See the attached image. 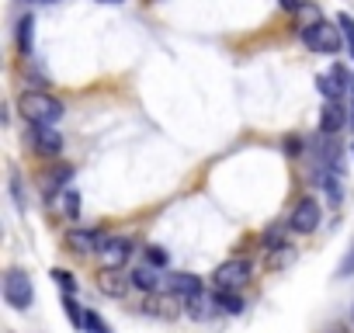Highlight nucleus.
I'll return each mask as SVG.
<instances>
[{
    "mask_svg": "<svg viewBox=\"0 0 354 333\" xmlns=\"http://www.w3.org/2000/svg\"><path fill=\"white\" fill-rule=\"evenodd\" d=\"M351 153H354V146H351Z\"/></svg>",
    "mask_w": 354,
    "mask_h": 333,
    "instance_id": "f704fd0d",
    "label": "nucleus"
},
{
    "mask_svg": "<svg viewBox=\"0 0 354 333\" xmlns=\"http://www.w3.org/2000/svg\"><path fill=\"white\" fill-rule=\"evenodd\" d=\"M340 39H344L340 25H330V21H319L316 28H306V32H302L306 49H313V53H326V56H337Z\"/></svg>",
    "mask_w": 354,
    "mask_h": 333,
    "instance_id": "7ed1b4c3",
    "label": "nucleus"
},
{
    "mask_svg": "<svg viewBox=\"0 0 354 333\" xmlns=\"http://www.w3.org/2000/svg\"><path fill=\"white\" fill-rule=\"evenodd\" d=\"M285 243V226H271L268 233H264V250H274V247H281Z\"/></svg>",
    "mask_w": 354,
    "mask_h": 333,
    "instance_id": "5701e85b",
    "label": "nucleus"
},
{
    "mask_svg": "<svg viewBox=\"0 0 354 333\" xmlns=\"http://www.w3.org/2000/svg\"><path fill=\"white\" fill-rule=\"evenodd\" d=\"M63 212L70 216V219H77L80 216V195L70 188V191H63Z\"/></svg>",
    "mask_w": 354,
    "mask_h": 333,
    "instance_id": "4be33fe9",
    "label": "nucleus"
},
{
    "mask_svg": "<svg viewBox=\"0 0 354 333\" xmlns=\"http://www.w3.org/2000/svg\"><path fill=\"white\" fill-rule=\"evenodd\" d=\"M254 278V264L247 257H230L212 271V285L216 292H240L247 281Z\"/></svg>",
    "mask_w": 354,
    "mask_h": 333,
    "instance_id": "f03ea898",
    "label": "nucleus"
},
{
    "mask_svg": "<svg viewBox=\"0 0 354 333\" xmlns=\"http://www.w3.org/2000/svg\"><path fill=\"white\" fill-rule=\"evenodd\" d=\"M70 178H73V166H59V171H53V174H49V181H46V184H49V188H59V184H66Z\"/></svg>",
    "mask_w": 354,
    "mask_h": 333,
    "instance_id": "a878e982",
    "label": "nucleus"
},
{
    "mask_svg": "<svg viewBox=\"0 0 354 333\" xmlns=\"http://www.w3.org/2000/svg\"><path fill=\"white\" fill-rule=\"evenodd\" d=\"M316 181H319V184H323V191H326V198H330V205H333V209H337V205H340V202H344V188H340V181H337V178H333V174H319V178H316Z\"/></svg>",
    "mask_w": 354,
    "mask_h": 333,
    "instance_id": "dca6fc26",
    "label": "nucleus"
},
{
    "mask_svg": "<svg viewBox=\"0 0 354 333\" xmlns=\"http://www.w3.org/2000/svg\"><path fill=\"white\" fill-rule=\"evenodd\" d=\"M354 274V243H351V250H347V257L340 260V267H337V278H351Z\"/></svg>",
    "mask_w": 354,
    "mask_h": 333,
    "instance_id": "bb28decb",
    "label": "nucleus"
},
{
    "mask_svg": "<svg viewBox=\"0 0 354 333\" xmlns=\"http://www.w3.org/2000/svg\"><path fill=\"white\" fill-rule=\"evenodd\" d=\"M32 46H35V18L25 15L21 25H18V49H21V56H32Z\"/></svg>",
    "mask_w": 354,
    "mask_h": 333,
    "instance_id": "4468645a",
    "label": "nucleus"
},
{
    "mask_svg": "<svg viewBox=\"0 0 354 333\" xmlns=\"http://www.w3.org/2000/svg\"><path fill=\"white\" fill-rule=\"evenodd\" d=\"M351 323H354V309H351Z\"/></svg>",
    "mask_w": 354,
    "mask_h": 333,
    "instance_id": "72a5a7b5",
    "label": "nucleus"
},
{
    "mask_svg": "<svg viewBox=\"0 0 354 333\" xmlns=\"http://www.w3.org/2000/svg\"><path fill=\"white\" fill-rule=\"evenodd\" d=\"M167 260H170V257H167L163 247H146V264H149V267H167Z\"/></svg>",
    "mask_w": 354,
    "mask_h": 333,
    "instance_id": "b1692460",
    "label": "nucleus"
},
{
    "mask_svg": "<svg viewBox=\"0 0 354 333\" xmlns=\"http://www.w3.org/2000/svg\"><path fill=\"white\" fill-rule=\"evenodd\" d=\"M205 288H202V281L195 278V274H185V271H174V274H163V288H160V295H170V298H177L181 305H188L195 295H202Z\"/></svg>",
    "mask_w": 354,
    "mask_h": 333,
    "instance_id": "39448f33",
    "label": "nucleus"
},
{
    "mask_svg": "<svg viewBox=\"0 0 354 333\" xmlns=\"http://www.w3.org/2000/svg\"><path fill=\"white\" fill-rule=\"evenodd\" d=\"M278 4H281L285 11H299V0H278Z\"/></svg>",
    "mask_w": 354,
    "mask_h": 333,
    "instance_id": "c85d7f7f",
    "label": "nucleus"
},
{
    "mask_svg": "<svg viewBox=\"0 0 354 333\" xmlns=\"http://www.w3.org/2000/svg\"><path fill=\"white\" fill-rule=\"evenodd\" d=\"M330 333H347V330H344V326H333V330H330Z\"/></svg>",
    "mask_w": 354,
    "mask_h": 333,
    "instance_id": "2f4dec72",
    "label": "nucleus"
},
{
    "mask_svg": "<svg viewBox=\"0 0 354 333\" xmlns=\"http://www.w3.org/2000/svg\"><path fill=\"white\" fill-rule=\"evenodd\" d=\"M63 309H66V316H70V323H73V330H84V323H87V312L73 302V295H66L63 298Z\"/></svg>",
    "mask_w": 354,
    "mask_h": 333,
    "instance_id": "a211bd4d",
    "label": "nucleus"
},
{
    "mask_svg": "<svg viewBox=\"0 0 354 333\" xmlns=\"http://www.w3.org/2000/svg\"><path fill=\"white\" fill-rule=\"evenodd\" d=\"M97 288H101L104 295H111V298H125L129 288H132V278H125L122 271H108V267H101V274H97Z\"/></svg>",
    "mask_w": 354,
    "mask_h": 333,
    "instance_id": "9b49d317",
    "label": "nucleus"
},
{
    "mask_svg": "<svg viewBox=\"0 0 354 333\" xmlns=\"http://www.w3.org/2000/svg\"><path fill=\"white\" fill-rule=\"evenodd\" d=\"M319 219H323L319 202L306 195V198L295 202V209H292V216H288V229H295V233H313V229L319 226Z\"/></svg>",
    "mask_w": 354,
    "mask_h": 333,
    "instance_id": "0eeeda50",
    "label": "nucleus"
},
{
    "mask_svg": "<svg viewBox=\"0 0 354 333\" xmlns=\"http://www.w3.org/2000/svg\"><path fill=\"white\" fill-rule=\"evenodd\" d=\"M97 4H122V0H97Z\"/></svg>",
    "mask_w": 354,
    "mask_h": 333,
    "instance_id": "7c9ffc66",
    "label": "nucleus"
},
{
    "mask_svg": "<svg viewBox=\"0 0 354 333\" xmlns=\"http://www.w3.org/2000/svg\"><path fill=\"white\" fill-rule=\"evenodd\" d=\"M347 97H351V125H354V87H351V94H347Z\"/></svg>",
    "mask_w": 354,
    "mask_h": 333,
    "instance_id": "c756f323",
    "label": "nucleus"
},
{
    "mask_svg": "<svg viewBox=\"0 0 354 333\" xmlns=\"http://www.w3.org/2000/svg\"><path fill=\"white\" fill-rule=\"evenodd\" d=\"M323 21V15H319V8H313V4H306L302 11H299V25H302V32L306 28H316Z\"/></svg>",
    "mask_w": 354,
    "mask_h": 333,
    "instance_id": "aec40b11",
    "label": "nucleus"
},
{
    "mask_svg": "<svg viewBox=\"0 0 354 333\" xmlns=\"http://www.w3.org/2000/svg\"><path fill=\"white\" fill-rule=\"evenodd\" d=\"M129 278H132V285L142 288L146 295H160V288H163V274H160L156 267H149V264H139Z\"/></svg>",
    "mask_w": 354,
    "mask_h": 333,
    "instance_id": "f8f14e48",
    "label": "nucleus"
},
{
    "mask_svg": "<svg viewBox=\"0 0 354 333\" xmlns=\"http://www.w3.org/2000/svg\"><path fill=\"white\" fill-rule=\"evenodd\" d=\"M18 111L25 115L28 125H56L63 118V101H56L46 91H21Z\"/></svg>",
    "mask_w": 354,
    "mask_h": 333,
    "instance_id": "f257e3e1",
    "label": "nucleus"
},
{
    "mask_svg": "<svg viewBox=\"0 0 354 333\" xmlns=\"http://www.w3.org/2000/svg\"><path fill=\"white\" fill-rule=\"evenodd\" d=\"M4 298H8V305H15V309H28V305H32L35 288H32V278H28L21 267H11V271L4 274Z\"/></svg>",
    "mask_w": 354,
    "mask_h": 333,
    "instance_id": "20e7f679",
    "label": "nucleus"
},
{
    "mask_svg": "<svg viewBox=\"0 0 354 333\" xmlns=\"http://www.w3.org/2000/svg\"><path fill=\"white\" fill-rule=\"evenodd\" d=\"M84 330L87 333H111V326L97 316V312H87V323H84Z\"/></svg>",
    "mask_w": 354,
    "mask_h": 333,
    "instance_id": "393cba45",
    "label": "nucleus"
},
{
    "mask_svg": "<svg viewBox=\"0 0 354 333\" xmlns=\"http://www.w3.org/2000/svg\"><path fill=\"white\" fill-rule=\"evenodd\" d=\"M292 260H295V247H292V243H281V247L268 250V267H271V271H281V267H288Z\"/></svg>",
    "mask_w": 354,
    "mask_h": 333,
    "instance_id": "2eb2a0df",
    "label": "nucleus"
},
{
    "mask_svg": "<svg viewBox=\"0 0 354 333\" xmlns=\"http://www.w3.org/2000/svg\"><path fill=\"white\" fill-rule=\"evenodd\" d=\"M337 25H340V32H344V42H347V49L354 53V18L351 15H337Z\"/></svg>",
    "mask_w": 354,
    "mask_h": 333,
    "instance_id": "412c9836",
    "label": "nucleus"
},
{
    "mask_svg": "<svg viewBox=\"0 0 354 333\" xmlns=\"http://www.w3.org/2000/svg\"><path fill=\"white\" fill-rule=\"evenodd\" d=\"M32 4H53V0H32Z\"/></svg>",
    "mask_w": 354,
    "mask_h": 333,
    "instance_id": "473e14b6",
    "label": "nucleus"
},
{
    "mask_svg": "<svg viewBox=\"0 0 354 333\" xmlns=\"http://www.w3.org/2000/svg\"><path fill=\"white\" fill-rule=\"evenodd\" d=\"M299 149H302V142H299V135H288V139H285V153H288V156H295Z\"/></svg>",
    "mask_w": 354,
    "mask_h": 333,
    "instance_id": "cd10ccee",
    "label": "nucleus"
},
{
    "mask_svg": "<svg viewBox=\"0 0 354 333\" xmlns=\"http://www.w3.org/2000/svg\"><path fill=\"white\" fill-rule=\"evenodd\" d=\"M49 278H53V281H56V285H59L66 295H73V292H77V278H73L70 271H63V267H53V274H49Z\"/></svg>",
    "mask_w": 354,
    "mask_h": 333,
    "instance_id": "6ab92c4d",
    "label": "nucleus"
},
{
    "mask_svg": "<svg viewBox=\"0 0 354 333\" xmlns=\"http://www.w3.org/2000/svg\"><path fill=\"white\" fill-rule=\"evenodd\" d=\"M97 257H101V264H104L108 271H118V267L132 257V243H129L125 236H108Z\"/></svg>",
    "mask_w": 354,
    "mask_h": 333,
    "instance_id": "1a4fd4ad",
    "label": "nucleus"
},
{
    "mask_svg": "<svg viewBox=\"0 0 354 333\" xmlns=\"http://www.w3.org/2000/svg\"><path fill=\"white\" fill-rule=\"evenodd\" d=\"M347 118H351V111L340 104V101H326L323 104V111H319V135H337L344 125H347Z\"/></svg>",
    "mask_w": 354,
    "mask_h": 333,
    "instance_id": "9d476101",
    "label": "nucleus"
},
{
    "mask_svg": "<svg viewBox=\"0 0 354 333\" xmlns=\"http://www.w3.org/2000/svg\"><path fill=\"white\" fill-rule=\"evenodd\" d=\"M25 149H32L39 156H56L63 149V135L53 125H28L25 129Z\"/></svg>",
    "mask_w": 354,
    "mask_h": 333,
    "instance_id": "423d86ee",
    "label": "nucleus"
},
{
    "mask_svg": "<svg viewBox=\"0 0 354 333\" xmlns=\"http://www.w3.org/2000/svg\"><path fill=\"white\" fill-rule=\"evenodd\" d=\"M104 240L108 236H101L97 229H84V226H77V229H70L66 233V250H73V254H101V247H104Z\"/></svg>",
    "mask_w": 354,
    "mask_h": 333,
    "instance_id": "6e6552de",
    "label": "nucleus"
},
{
    "mask_svg": "<svg viewBox=\"0 0 354 333\" xmlns=\"http://www.w3.org/2000/svg\"><path fill=\"white\" fill-rule=\"evenodd\" d=\"M185 312H188L192 319H212L216 312H223V309H219V295H205V292H202V295H195V298L185 305Z\"/></svg>",
    "mask_w": 354,
    "mask_h": 333,
    "instance_id": "ddd939ff",
    "label": "nucleus"
},
{
    "mask_svg": "<svg viewBox=\"0 0 354 333\" xmlns=\"http://www.w3.org/2000/svg\"><path fill=\"white\" fill-rule=\"evenodd\" d=\"M216 295H219V309H223V312H230V316L243 312V298H240L236 292H216Z\"/></svg>",
    "mask_w": 354,
    "mask_h": 333,
    "instance_id": "f3484780",
    "label": "nucleus"
}]
</instances>
